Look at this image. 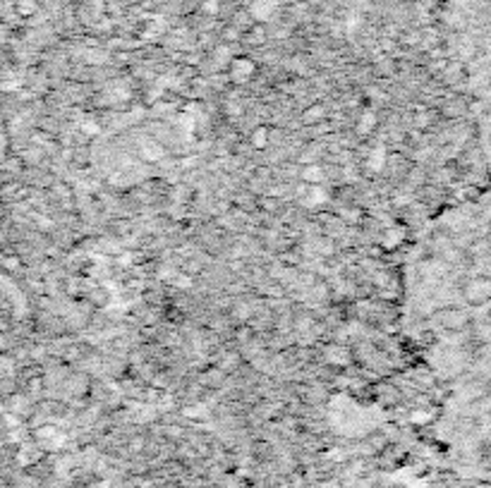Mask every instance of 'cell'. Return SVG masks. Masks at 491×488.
Returning a JSON list of instances; mask_svg holds the SVG:
<instances>
[{
  "instance_id": "obj_1",
  "label": "cell",
  "mask_w": 491,
  "mask_h": 488,
  "mask_svg": "<svg viewBox=\"0 0 491 488\" xmlns=\"http://www.w3.org/2000/svg\"><path fill=\"white\" fill-rule=\"evenodd\" d=\"M247 13L256 22V24H266V22L276 17L278 3H276V0H254V3L247 8Z\"/></svg>"
},
{
  "instance_id": "obj_2",
  "label": "cell",
  "mask_w": 491,
  "mask_h": 488,
  "mask_svg": "<svg viewBox=\"0 0 491 488\" xmlns=\"http://www.w3.org/2000/svg\"><path fill=\"white\" fill-rule=\"evenodd\" d=\"M254 63L249 58H233L230 63V80L235 84H242V82H249V77L254 75Z\"/></svg>"
},
{
  "instance_id": "obj_3",
  "label": "cell",
  "mask_w": 491,
  "mask_h": 488,
  "mask_svg": "<svg viewBox=\"0 0 491 488\" xmlns=\"http://www.w3.org/2000/svg\"><path fill=\"white\" fill-rule=\"evenodd\" d=\"M374 127H376V113H374V110H365V113L360 115V122H357V132L369 134Z\"/></svg>"
},
{
  "instance_id": "obj_4",
  "label": "cell",
  "mask_w": 491,
  "mask_h": 488,
  "mask_svg": "<svg viewBox=\"0 0 491 488\" xmlns=\"http://www.w3.org/2000/svg\"><path fill=\"white\" fill-rule=\"evenodd\" d=\"M400 242H403V232H400L398 228H390L383 232V237H381V246L383 249H395Z\"/></svg>"
},
{
  "instance_id": "obj_5",
  "label": "cell",
  "mask_w": 491,
  "mask_h": 488,
  "mask_svg": "<svg viewBox=\"0 0 491 488\" xmlns=\"http://www.w3.org/2000/svg\"><path fill=\"white\" fill-rule=\"evenodd\" d=\"M383 163H386V149H383V147H376V149H374L372 154H369V161H367V168L376 172V170H381V168H383Z\"/></svg>"
},
{
  "instance_id": "obj_6",
  "label": "cell",
  "mask_w": 491,
  "mask_h": 488,
  "mask_svg": "<svg viewBox=\"0 0 491 488\" xmlns=\"http://www.w3.org/2000/svg\"><path fill=\"white\" fill-rule=\"evenodd\" d=\"M249 142H252L254 149H266L269 147V130H266V127H256L252 132V137H249Z\"/></svg>"
},
{
  "instance_id": "obj_7",
  "label": "cell",
  "mask_w": 491,
  "mask_h": 488,
  "mask_svg": "<svg viewBox=\"0 0 491 488\" xmlns=\"http://www.w3.org/2000/svg\"><path fill=\"white\" fill-rule=\"evenodd\" d=\"M38 13V0H17V15L34 17Z\"/></svg>"
},
{
  "instance_id": "obj_8",
  "label": "cell",
  "mask_w": 491,
  "mask_h": 488,
  "mask_svg": "<svg viewBox=\"0 0 491 488\" xmlns=\"http://www.w3.org/2000/svg\"><path fill=\"white\" fill-rule=\"evenodd\" d=\"M323 177H326V175H323V168L321 165H307V168H302V179H307V182H321Z\"/></svg>"
},
{
  "instance_id": "obj_9",
  "label": "cell",
  "mask_w": 491,
  "mask_h": 488,
  "mask_svg": "<svg viewBox=\"0 0 491 488\" xmlns=\"http://www.w3.org/2000/svg\"><path fill=\"white\" fill-rule=\"evenodd\" d=\"M142 156L147 161H159L161 156H163V149H161L159 144H147V147L142 149Z\"/></svg>"
},
{
  "instance_id": "obj_10",
  "label": "cell",
  "mask_w": 491,
  "mask_h": 488,
  "mask_svg": "<svg viewBox=\"0 0 491 488\" xmlns=\"http://www.w3.org/2000/svg\"><path fill=\"white\" fill-rule=\"evenodd\" d=\"M321 117H326V108H323V105H312L309 110H307L305 113V120L307 122H316V120H321Z\"/></svg>"
},
{
  "instance_id": "obj_11",
  "label": "cell",
  "mask_w": 491,
  "mask_h": 488,
  "mask_svg": "<svg viewBox=\"0 0 491 488\" xmlns=\"http://www.w3.org/2000/svg\"><path fill=\"white\" fill-rule=\"evenodd\" d=\"M214 60H216V63H219V65H230L233 63V58H230V50H228L226 46H221V48H216L214 50Z\"/></svg>"
},
{
  "instance_id": "obj_12",
  "label": "cell",
  "mask_w": 491,
  "mask_h": 488,
  "mask_svg": "<svg viewBox=\"0 0 491 488\" xmlns=\"http://www.w3.org/2000/svg\"><path fill=\"white\" fill-rule=\"evenodd\" d=\"M219 10H221V3H219V0H204V3H202V13H204V15L216 17V15H219Z\"/></svg>"
},
{
  "instance_id": "obj_13",
  "label": "cell",
  "mask_w": 491,
  "mask_h": 488,
  "mask_svg": "<svg viewBox=\"0 0 491 488\" xmlns=\"http://www.w3.org/2000/svg\"><path fill=\"white\" fill-rule=\"evenodd\" d=\"M82 132H85L87 137H96V134H98V125H96V122H91V120H87L85 125H82Z\"/></svg>"
},
{
  "instance_id": "obj_14",
  "label": "cell",
  "mask_w": 491,
  "mask_h": 488,
  "mask_svg": "<svg viewBox=\"0 0 491 488\" xmlns=\"http://www.w3.org/2000/svg\"><path fill=\"white\" fill-rule=\"evenodd\" d=\"M264 29H261V24L259 27H254V29H252V36H249V41H252V43H264Z\"/></svg>"
},
{
  "instance_id": "obj_15",
  "label": "cell",
  "mask_w": 491,
  "mask_h": 488,
  "mask_svg": "<svg viewBox=\"0 0 491 488\" xmlns=\"http://www.w3.org/2000/svg\"><path fill=\"white\" fill-rule=\"evenodd\" d=\"M177 288H182V290H185V288H189V285H192V278H187V276H177Z\"/></svg>"
},
{
  "instance_id": "obj_16",
  "label": "cell",
  "mask_w": 491,
  "mask_h": 488,
  "mask_svg": "<svg viewBox=\"0 0 491 488\" xmlns=\"http://www.w3.org/2000/svg\"><path fill=\"white\" fill-rule=\"evenodd\" d=\"M240 36L235 27H230V29H226V41H235V38Z\"/></svg>"
}]
</instances>
